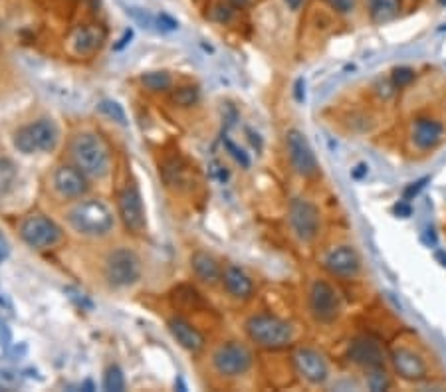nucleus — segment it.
Instances as JSON below:
<instances>
[{"label":"nucleus","mask_w":446,"mask_h":392,"mask_svg":"<svg viewBox=\"0 0 446 392\" xmlns=\"http://www.w3.org/2000/svg\"><path fill=\"white\" fill-rule=\"evenodd\" d=\"M389 371L395 380L405 384H427L434 378L436 360L430 349L412 333H403L387 347Z\"/></svg>","instance_id":"nucleus-1"},{"label":"nucleus","mask_w":446,"mask_h":392,"mask_svg":"<svg viewBox=\"0 0 446 392\" xmlns=\"http://www.w3.org/2000/svg\"><path fill=\"white\" fill-rule=\"evenodd\" d=\"M248 341L264 351L288 349L298 339V327L274 313H254L244 321Z\"/></svg>","instance_id":"nucleus-2"},{"label":"nucleus","mask_w":446,"mask_h":392,"mask_svg":"<svg viewBox=\"0 0 446 392\" xmlns=\"http://www.w3.org/2000/svg\"><path fill=\"white\" fill-rule=\"evenodd\" d=\"M306 305L313 323L322 327L337 325L345 315V297L342 290L327 277H313L306 291Z\"/></svg>","instance_id":"nucleus-3"},{"label":"nucleus","mask_w":446,"mask_h":392,"mask_svg":"<svg viewBox=\"0 0 446 392\" xmlns=\"http://www.w3.org/2000/svg\"><path fill=\"white\" fill-rule=\"evenodd\" d=\"M69 154L76 167L89 178H103L111 169V153L102 137L96 133H78L69 143Z\"/></svg>","instance_id":"nucleus-4"},{"label":"nucleus","mask_w":446,"mask_h":392,"mask_svg":"<svg viewBox=\"0 0 446 392\" xmlns=\"http://www.w3.org/2000/svg\"><path fill=\"white\" fill-rule=\"evenodd\" d=\"M322 268L331 279L355 284L365 277V260L351 240H339L331 244L322 257Z\"/></svg>","instance_id":"nucleus-5"},{"label":"nucleus","mask_w":446,"mask_h":392,"mask_svg":"<svg viewBox=\"0 0 446 392\" xmlns=\"http://www.w3.org/2000/svg\"><path fill=\"white\" fill-rule=\"evenodd\" d=\"M405 139L412 154H432L446 143V119L432 111L416 113L407 125Z\"/></svg>","instance_id":"nucleus-6"},{"label":"nucleus","mask_w":446,"mask_h":392,"mask_svg":"<svg viewBox=\"0 0 446 392\" xmlns=\"http://www.w3.org/2000/svg\"><path fill=\"white\" fill-rule=\"evenodd\" d=\"M66 218H68V224L74 232H78L82 236H91V238L109 234L113 230V224H115L109 206L98 198L78 203L74 208H69Z\"/></svg>","instance_id":"nucleus-7"},{"label":"nucleus","mask_w":446,"mask_h":392,"mask_svg":"<svg viewBox=\"0 0 446 392\" xmlns=\"http://www.w3.org/2000/svg\"><path fill=\"white\" fill-rule=\"evenodd\" d=\"M210 362H212V369L219 376L242 378V376L252 373L256 357H254V351L246 343L228 341L216 347Z\"/></svg>","instance_id":"nucleus-8"},{"label":"nucleus","mask_w":446,"mask_h":392,"mask_svg":"<svg viewBox=\"0 0 446 392\" xmlns=\"http://www.w3.org/2000/svg\"><path fill=\"white\" fill-rule=\"evenodd\" d=\"M345 360L353 369H357L359 375L389 367L387 347L379 341L375 335H369V333H359L349 339L345 347Z\"/></svg>","instance_id":"nucleus-9"},{"label":"nucleus","mask_w":446,"mask_h":392,"mask_svg":"<svg viewBox=\"0 0 446 392\" xmlns=\"http://www.w3.org/2000/svg\"><path fill=\"white\" fill-rule=\"evenodd\" d=\"M288 224L293 238L300 244L309 246L320 238L324 220L317 205H313L306 196H293L288 205Z\"/></svg>","instance_id":"nucleus-10"},{"label":"nucleus","mask_w":446,"mask_h":392,"mask_svg":"<svg viewBox=\"0 0 446 392\" xmlns=\"http://www.w3.org/2000/svg\"><path fill=\"white\" fill-rule=\"evenodd\" d=\"M292 365L296 375L309 387H327L333 378V369L329 358L315 347L300 345L292 355Z\"/></svg>","instance_id":"nucleus-11"},{"label":"nucleus","mask_w":446,"mask_h":392,"mask_svg":"<svg viewBox=\"0 0 446 392\" xmlns=\"http://www.w3.org/2000/svg\"><path fill=\"white\" fill-rule=\"evenodd\" d=\"M141 277V260L129 248H118L105 260V279L111 288L123 290L137 284Z\"/></svg>","instance_id":"nucleus-12"},{"label":"nucleus","mask_w":446,"mask_h":392,"mask_svg":"<svg viewBox=\"0 0 446 392\" xmlns=\"http://www.w3.org/2000/svg\"><path fill=\"white\" fill-rule=\"evenodd\" d=\"M286 149H288V159L292 171L302 176V178H313L320 172V163L309 145L308 137L304 135L300 129H290L286 133Z\"/></svg>","instance_id":"nucleus-13"},{"label":"nucleus","mask_w":446,"mask_h":392,"mask_svg":"<svg viewBox=\"0 0 446 392\" xmlns=\"http://www.w3.org/2000/svg\"><path fill=\"white\" fill-rule=\"evenodd\" d=\"M20 238L34 250H48L62 240V228L44 214H30L20 224Z\"/></svg>","instance_id":"nucleus-14"},{"label":"nucleus","mask_w":446,"mask_h":392,"mask_svg":"<svg viewBox=\"0 0 446 392\" xmlns=\"http://www.w3.org/2000/svg\"><path fill=\"white\" fill-rule=\"evenodd\" d=\"M120 216L129 232H141L145 228V208L137 187H125L118 198Z\"/></svg>","instance_id":"nucleus-15"},{"label":"nucleus","mask_w":446,"mask_h":392,"mask_svg":"<svg viewBox=\"0 0 446 392\" xmlns=\"http://www.w3.org/2000/svg\"><path fill=\"white\" fill-rule=\"evenodd\" d=\"M52 183H54V190L66 200H74V198L84 196L87 188H89L86 174L80 171L78 167H69V165L58 167L54 176H52Z\"/></svg>","instance_id":"nucleus-16"},{"label":"nucleus","mask_w":446,"mask_h":392,"mask_svg":"<svg viewBox=\"0 0 446 392\" xmlns=\"http://www.w3.org/2000/svg\"><path fill=\"white\" fill-rule=\"evenodd\" d=\"M223 284L228 295L238 301H248L256 291L254 279L244 272L241 266H234V264L226 266L223 270Z\"/></svg>","instance_id":"nucleus-17"},{"label":"nucleus","mask_w":446,"mask_h":392,"mask_svg":"<svg viewBox=\"0 0 446 392\" xmlns=\"http://www.w3.org/2000/svg\"><path fill=\"white\" fill-rule=\"evenodd\" d=\"M363 8L371 24H389L403 14L405 0H363Z\"/></svg>","instance_id":"nucleus-18"},{"label":"nucleus","mask_w":446,"mask_h":392,"mask_svg":"<svg viewBox=\"0 0 446 392\" xmlns=\"http://www.w3.org/2000/svg\"><path fill=\"white\" fill-rule=\"evenodd\" d=\"M169 331H171L172 337L177 339V343L183 349L190 351V353H199L205 347V337L189 321H185L181 317H172L169 321Z\"/></svg>","instance_id":"nucleus-19"},{"label":"nucleus","mask_w":446,"mask_h":392,"mask_svg":"<svg viewBox=\"0 0 446 392\" xmlns=\"http://www.w3.org/2000/svg\"><path fill=\"white\" fill-rule=\"evenodd\" d=\"M190 266H192V272L194 275L206 284V286H214L219 281H223V268L221 264L216 262V257H212L206 252H197L190 257Z\"/></svg>","instance_id":"nucleus-20"},{"label":"nucleus","mask_w":446,"mask_h":392,"mask_svg":"<svg viewBox=\"0 0 446 392\" xmlns=\"http://www.w3.org/2000/svg\"><path fill=\"white\" fill-rule=\"evenodd\" d=\"M30 127V133L34 139L36 151H42V153H50L56 149L58 141H60V131L56 127V123L52 119H38L34 123L28 125Z\"/></svg>","instance_id":"nucleus-21"},{"label":"nucleus","mask_w":446,"mask_h":392,"mask_svg":"<svg viewBox=\"0 0 446 392\" xmlns=\"http://www.w3.org/2000/svg\"><path fill=\"white\" fill-rule=\"evenodd\" d=\"M105 32H103L100 26H82L76 30V34L71 38V44H74V50L76 54H91L102 46Z\"/></svg>","instance_id":"nucleus-22"},{"label":"nucleus","mask_w":446,"mask_h":392,"mask_svg":"<svg viewBox=\"0 0 446 392\" xmlns=\"http://www.w3.org/2000/svg\"><path fill=\"white\" fill-rule=\"evenodd\" d=\"M361 382L367 391H389L395 387V376L389 371V367H385V369H375V371L363 373Z\"/></svg>","instance_id":"nucleus-23"},{"label":"nucleus","mask_w":446,"mask_h":392,"mask_svg":"<svg viewBox=\"0 0 446 392\" xmlns=\"http://www.w3.org/2000/svg\"><path fill=\"white\" fill-rule=\"evenodd\" d=\"M18 178V169L12 159L0 157V196L10 192Z\"/></svg>","instance_id":"nucleus-24"},{"label":"nucleus","mask_w":446,"mask_h":392,"mask_svg":"<svg viewBox=\"0 0 446 392\" xmlns=\"http://www.w3.org/2000/svg\"><path fill=\"white\" fill-rule=\"evenodd\" d=\"M141 82L151 91H165L171 87V76L167 71H147L141 76Z\"/></svg>","instance_id":"nucleus-25"},{"label":"nucleus","mask_w":446,"mask_h":392,"mask_svg":"<svg viewBox=\"0 0 446 392\" xmlns=\"http://www.w3.org/2000/svg\"><path fill=\"white\" fill-rule=\"evenodd\" d=\"M103 389L109 392H121L125 389V376L118 365L107 367V371L103 375Z\"/></svg>","instance_id":"nucleus-26"},{"label":"nucleus","mask_w":446,"mask_h":392,"mask_svg":"<svg viewBox=\"0 0 446 392\" xmlns=\"http://www.w3.org/2000/svg\"><path fill=\"white\" fill-rule=\"evenodd\" d=\"M125 12H127V16H131V20H133L137 26L145 28V30H151L155 24H157V18H155L149 10H145V8H139V6H127Z\"/></svg>","instance_id":"nucleus-27"},{"label":"nucleus","mask_w":446,"mask_h":392,"mask_svg":"<svg viewBox=\"0 0 446 392\" xmlns=\"http://www.w3.org/2000/svg\"><path fill=\"white\" fill-rule=\"evenodd\" d=\"M98 109L102 111L103 115H107L109 119L115 121V123L127 125V115H125L123 107H121L118 102H113V100H103V102H100V105H98Z\"/></svg>","instance_id":"nucleus-28"},{"label":"nucleus","mask_w":446,"mask_h":392,"mask_svg":"<svg viewBox=\"0 0 446 392\" xmlns=\"http://www.w3.org/2000/svg\"><path fill=\"white\" fill-rule=\"evenodd\" d=\"M14 147H16L20 153L24 154H32L36 153V145L34 139H32V133H30V127H20L16 133H14Z\"/></svg>","instance_id":"nucleus-29"},{"label":"nucleus","mask_w":446,"mask_h":392,"mask_svg":"<svg viewBox=\"0 0 446 392\" xmlns=\"http://www.w3.org/2000/svg\"><path fill=\"white\" fill-rule=\"evenodd\" d=\"M327 6L339 14V16H351L357 10V0H326Z\"/></svg>","instance_id":"nucleus-30"},{"label":"nucleus","mask_w":446,"mask_h":392,"mask_svg":"<svg viewBox=\"0 0 446 392\" xmlns=\"http://www.w3.org/2000/svg\"><path fill=\"white\" fill-rule=\"evenodd\" d=\"M175 103L181 105V107H189L192 103H197L199 100V89L197 87H181L177 93H175Z\"/></svg>","instance_id":"nucleus-31"},{"label":"nucleus","mask_w":446,"mask_h":392,"mask_svg":"<svg viewBox=\"0 0 446 392\" xmlns=\"http://www.w3.org/2000/svg\"><path fill=\"white\" fill-rule=\"evenodd\" d=\"M224 145H226V149L230 151V154H232V157H234V159H236V161L241 163L244 169H248V167H250V159H248V154L244 153V151H242L238 145H234V143H232L230 139H224Z\"/></svg>","instance_id":"nucleus-32"},{"label":"nucleus","mask_w":446,"mask_h":392,"mask_svg":"<svg viewBox=\"0 0 446 392\" xmlns=\"http://www.w3.org/2000/svg\"><path fill=\"white\" fill-rule=\"evenodd\" d=\"M157 24H159V30H163V32H172V30L179 28V22L169 14H165V12L157 16Z\"/></svg>","instance_id":"nucleus-33"},{"label":"nucleus","mask_w":446,"mask_h":392,"mask_svg":"<svg viewBox=\"0 0 446 392\" xmlns=\"http://www.w3.org/2000/svg\"><path fill=\"white\" fill-rule=\"evenodd\" d=\"M131 38H133V30L129 28V30H125V32H123V36H121L120 42H118V44L113 46V50H118V51L123 50V48H125V46H127V44L131 42Z\"/></svg>","instance_id":"nucleus-34"},{"label":"nucleus","mask_w":446,"mask_h":392,"mask_svg":"<svg viewBox=\"0 0 446 392\" xmlns=\"http://www.w3.org/2000/svg\"><path fill=\"white\" fill-rule=\"evenodd\" d=\"M214 16L216 20H221V22H228L230 16H232V12H230V8L228 6H216V12H214Z\"/></svg>","instance_id":"nucleus-35"},{"label":"nucleus","mask_w":446,"mask_h":392,"mask_svg":"<svg viewBox=\"0 0 446 392\" xmlns=\"http://www.w3.org/2000/svg\"><path fill=\"white\" fill-rule=\"evenodd\" d=\"M10 254V246H8V240L2 236V232H0V264L8 257Z\"/></svg>","instance_id":"nucleus-36"},{"label":"nucleus","mask_w":446,"mask_h":392,"mask_svg":"<svg viewBox=\"0 0 446 392\" xmlns=\"http://www.w3.org/2000/svg\"><path fill=\"white\" fill-rule=\"evenodd\" d=\"M210 171H212V174H219L221 181H226V176H228L226 171H223V165H219V163H212V169H210Z\"/></svg>","instance_id":"nucleus-37"},{"label":"nucleus","mask_w":446,"mask_h":392,"mask_svg":"<svg viewBox=\"0 0 446 392\" xmlns=\"http://www.w3.org/2000/svg\"><path fill=\"white\" fill-rule=\"evenodd\" d=\"M304 2L306 0H286V4H288V8L292 10V12H298L302 6H304Z\"/></svg>","instance_id":"nucleus-38"},{"label":"nucleus","mask_w":446,"mask_h":392,"mask_svg":"<svg viewBox=\"0 0 446 392\" xmlns=\"http://www.w3.org/2000/svg\"><path fill=\"white\" fill-rule=\"evenodd\" d=\"M228 2H230V4H232L234 8H242V6H246V4H248L250 0H228Z\"/></svg>","instance_id":"nucleus-39"},{"label":"nucleus","mask_w":446,"mask_h":392,"mask_svg":"<svg viewBox=\"0 0 446 392\" xmlns=\"http://www.w3.org/2000/svg\"><path fill=\"white\" fill-rule=\"evenodd\" d=\"M436 4L438 6H446V0H436Z\"/></svg>","instance_id":"nucleus-40"}]
</instances>
